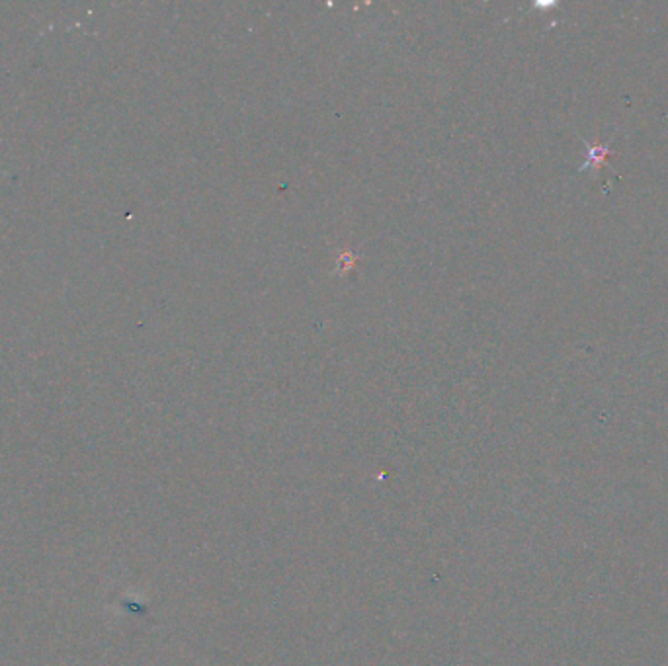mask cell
Instances as JSON below:
<instances>
[{"label": "cell", "instance_id": "cell-1", "mask_svg": "<svg viewBox=\"0 0 668 666\" xmlns=\"http://www.w3.org/2000/svg\"><path fill=\"white\" fill-rule=\"evenodd\" d=\"M610 155V151L606 147H590V159L586 163V167H598L600 163L606 161V157Z\"/></svg>", "mask_w": 668, "mask_h": 666}]
</instances>
